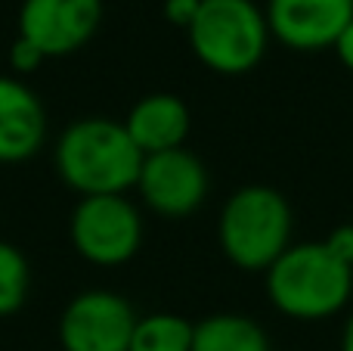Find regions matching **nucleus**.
Listing matches in <instances>:
<instances>
[{
  "label": "nucleus",
  "instance_id": "2",
  "mask_svg": "<svg viewBox=\"0 0 353 351\" xmlns=\"http://www.w3.org/2000/svg\"><path fill=\"white\" fill-rule=\"evenodd\" d=\"M143 159L128 128L112 118H81L56 143V171L81 196H124L140 180Z\"/></svg>",
  "mask_w": 353,
  "mask_h": 351
},
{
  "label": "nucleus",
  "instance_id": "11",
  "mask_svg": "<svg viewBox=\"0 0 353 351\" xmlns=\"http://www.w3.org/2000/svg\"><path fill=\"white\" fill-rule=\"evenodd\" d=\"M124 128L143 155L180 149L189 134V109L174 93H149L128 112Z\"/></svg>",
  "mask_w": 353,
  "mask_h": 351
},
{
  "label": "nucleus",
  "instance_id": "6",
  "mask_svg": "<svg viewBox=\"0 0 353 351\" xmlns=\"http://www.w3.org/2000/svg\"><path fill=\"white\" fill-rule=\"evenodd\" d=\"M137 314L118 292L90 290L68 302L59 321V342L65 351H128Z\"/></svg>",
  "mask_w": 353,
  "mask_h": 351
},
{
  "label": "nucleus",
  "instance_id": "8",
  "mask_svg": "<svg viewBox=\"0 0 353 351\" xmlns=\"http://www.w3.org/2000/svg\"><path fill=\"white\" fill-rule=\"evenodd\" d=\"M208 168L189 149H168L143 159L137 190L152 211L165 218H186L208 199Z\"/></svg>",
  "mask_w": 353,
  "mask_h": 351
},
{
  "label": "nucleus",
  "instance_id": "13",
  "mask_svg": "<svg viewBox=\"0 0 353 351\" xmlns=\"http://www.w3.org/2000/svg\"><path fill=\"white\" fill-rule=\"evenodd\" d=\"M192 330L180 314H149L137 317L128 351H192Z\"/></svg>",
  "mask_w": 353,
  "mask_h": 351
},
{
  "label": "nucleus",
  "instance_id": "5",
  "mask_svg": "<svg viewBox=\"0 0 353 351\" xmlns=\"http://www.w3.org/2000/svg\"><path fill=\"white\" fill-rule=\"evenodd\" d=\"M72 243L90 265H124L143 243V218L124 196H84L72 211Z\"/></svg>",
  "mask_w": 353,
  "mask_h": 351
},
{
  "label": "nucleus",
  "instance_id": "3",
  "mask_svg": "<svg viewBox=\"0 0 353 351\" xmlns=\"http://www.w3.org/2000/svg\"><path fill=\"white\" fill-rule=\"evenodd\" d=\"M294 215L279 190L248 184L236 190L220 209L217 240L223 255L242 271H270L276 258L292 246Z\"/></svg>",
  "mask_w": 353,
  "mask_h": 351
},
{
  "label": "nucleus",
  "instance_id": "16",
  "mask_svg": "<svg viewBox=\"0 0 353 351\" xmlns=\"http://www.w3.org/2000/svg\"><path fill=\"white\" fill-rule=\"evenodd\" d=\"M201 10V0H165V19L176 28H186L195 22Z\"/></svg>",
  "mask_w": 353,
  "mask_h": 351
},
{
  "label": "nucleus",
  "instance_id": "1",
  "mask_svg": "<svg viewBox=\"0 0 353 351\" xmlns=\"http://www.w3.org/2000/svg\"><path fill=\"white\" fill-rule=\"evenodd\" d=\"M263 277L270 305L304 323L335 317L353 296V267L344 265L325 240L292 243Z\"/></svg>",
  "mask_w": 353,
  "mask_h": 351
},
{
  "label": "nucleus",
  "instance_id": "7",
  "mask_svg": "<svg viewBox=\"0 0 353 351\" xmlns=\"http://www.w3.org/2000/svg\"><path fill=\"white\" fill-rule=\"evenodd\" d=\"M103 22V0H22L19 37L47 59L81 50Z\"/></svg>",
  "mask_w": 353,
  "mask_h": 351
},
{
  "label": "nucleus",
  "instance_id": "17",
  "mask_svg": "<svg viewBox=\"0 0 353 351\" xmlns=\"http://www.w3.org/2000/svg\"><path fill=\"white\" fill-rule=\"evenodd\" d=\"M335 56H338V62H341L347 72H353V22L347 25V28L341 31V37L335 41Z\"/></svg>",
  "mask_w": 353,
  "mask_h": 351
},
{
  "label": "nucleus",
  "instance_id": "9",
  "mask_svg": "<svg viewBox=\"0 0 353 351\" xmlns=\"http://www.w3.org/2000/svg\"><path fill=\"white\" fill-rule=\"evenodd\" d=\"M263 12L273 41L285 50L323 53L353 22V0H267Z\"/></svg>",
  "mask_w": 353,
  "mask_h": 351
},
{
  "label": "nucleus",
  "instance_id": "10",
  "mask_svg": "<svg viewBox=\"0 0 353 351\" xmlns=\"http://www.w3.org/2000/svg\"><path fill=\"white\" fill-rule=\"evenodd\" d=\"M47 140V109L25 81L0 75V162H25Z\"/></svg>",
  "mask_w": 353,
  "mask_h": 351
},
{
  "label": "nucleus",
  "instance_id": "12",
  "mask_svg": "<svg viewBox=\"0 0 353 351\" xmlns=\"http://www.w3.org/2000/svg\"><path fill=\"white\" fill-rule=\"evenodd\" d=\"M192 351H270V336L245 314H211L195 323Z\"/></svg>",
  "mask_w": 353,
  "mask_h": 351
},
{
  "label": "nucleus",
  "instance_id": "14",
  "mask_svg": "<svg viewBox=\"0 0 353 351\" xmlns=\"http://www.w3.org/2000/svg\"><path fill=\"white\" fill-rule=\"evenodd\" d=\"M28 261L12 243L0 240V317L16 314L28 298Z\"/></svg>",
  "mask_w": 353,
  "mask_h": 351
},
{
  "label": "nucleus",
  "instance_id": "4",
  "mask_svg": "<svg viewBox=\"0 0 353 351\" xmlns=\"http://www.w3.org/2000/svg\"><path fill=\"white\" fill-rule=\"evenodd\" d=\"M186 35L199 62L217 75L251 72L273 37L267 12L254 0H201V10Z\"/></svg>",
  "mask_w": 353,
  "mask_h": 351
},
{
  "label": "nucleus",
  "instance_id": "15",
  "mask_svg": "<svg viewBox=\"0 0 353 351\" xmlns=\"http://www.w3.org/2000/svg\"><path fill=\"white\" fill-rule=\"evenodd\" d=\"M43 62H47V56H43L31 41H25V37H16V41H12V47H10V66H12V72H16V75L37 72Z\"/></svg>",
  "mask_w": 353,
  "mask_h": 351
},
{
  "label": "nucleus",
  "instance_id": "18",
  "mask_svg": "<svg viewBox=\"0 0 353 351\" xmlns=\"http://www.w3.org/2000/svg\"><path fill=\"white\" fill-rule=\"evenodd\" d=\"M341 351H353V311L341 327Z\"/></svg>",
  "mask_w": 353,
  "mask_h": 351
}]
</instances>
